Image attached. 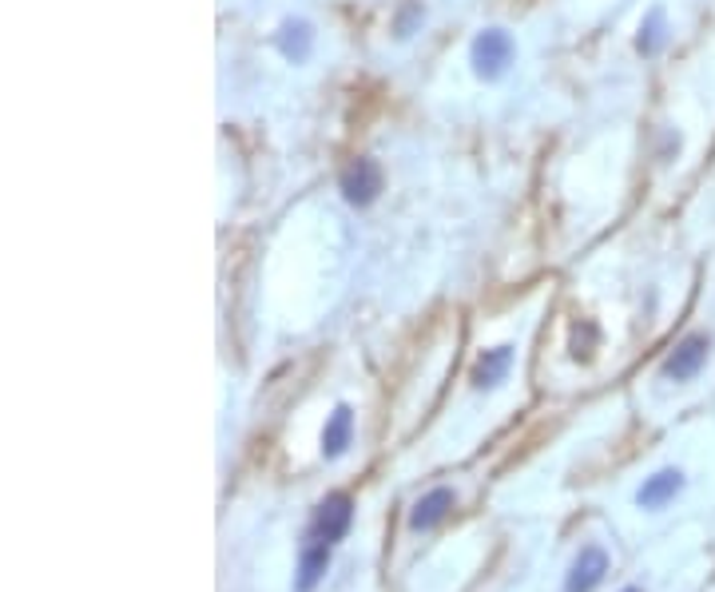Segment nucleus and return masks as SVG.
<instances>
[{
	"label": "nucleus",
	"instance_id": "nucleus-14",
	"mask_svg": "<svg viewBox=\"0 0 715 592\" xmlns=\"http://www.w3.org/2000/svg\"><path fill=\"white\" fill-rule=\"evenodd\" d=\"M620 592H640V589H636V584H628V589H620Z\"/></svg>",
	"mask_w": 715,
	"mask_h": 592
},
{
	"label": "nucleus",
	"instance_id": "nucleus-9",
	"mask_svg": "<svg viewBox=\"0 0 715 592\" xmlns=\"http://www.w3.org/2000/svg\"><path fill=\"white\" fill-rule=\"evenodd\" d=\"M513 358H517L513 346H493V351H485L474 363V370H469L474 390H497V386L509 378V370H513Z\"/></svg>",
	"mask_w": 715,
	"mask_h": 592
},
{
	"label": "nucleus",
	"instance_id": "nucleus-2",
	"mask_svg": "<svg viewBox=\"0 0 715 592\" xmlns=\"http://www.w3.org/2000/svg\"><path fill=\"white\" fill-rule=\"evenodd\" d=\"M707 358H712V334H707V330H692V334H683V339L668 351V358H664V366H660V378L676 386L692 382V378H700Z\"/></svg>",
	"mask_w": 715,
	"mask_h": 592
},
{
	"label": "nucleus",
	"instance_id": "nucleus-1",
	"mask_svg": "<svg viewBox=\"0 0 715 592\" xmlns=\"http://www.w3.org/2000/svg\"><path fill=\"white\" fill-rule=\"evenodd\" d=\"M513 60H517V45L505 28H481L469 45V64L481 80H501Z\"/></svg>",
	"mask_w": 715,
	"mask_h": 592
},
{
	"label": "nucleus",
	"instance_id": "nucleus-10",
	"mask_svg": "<svg viewBox=\"0 0 715 592\" xmlns=\"http://www.w3.org/2000/svg\"><path fill=\"white\" fill-rule=\"evenodd\" d=\"M668 40H671L668 9H664V4H652L636 28V52L644 56V60H652V56H660L664 48H668Z\"/></svg>",
	"mask_w": 715,
	"mask_h": 592
},
{
	"label": "nucleus",
	"instance_id": "nucleus-6",
	"mask_svg": "<svg viewBox=\"0 0 715 592\" xmlns=\"http://www.w3.org/2000/svg\"><path fill=\"white\" fill-rule=\"evenodd\" d=\"M275 45L290 64H307L310 52H314V24H310L307 16H286V21L278 24Z\"/></svg>",
	"mask_w": 715,
	"mask_h": 592
},
{
	"label": "nucleus",
	"instance_id": "nucleus-11",
	"mask_svg": "<svg viewBox=\"0 0 715 592\" xmlns=\"http://www.w3.org/2000/svg\"><path fill=\"white\" fill-rule=\"evenodd\" d=\"M331 548L322 541H302V553H298V577H295V592H314L319 581L331 569Z\"/></svg>",
	"mask_w": 715,
	"mask_h": 592
},
{
	"label": "nucleus",
	"instance_id": "nucleus-7",
	"mask_svg": "<svg viewBox=\"0 0 715 592\" xmlns=\"http://www.w3.org/2000/svg\"><path fill=\"white\" fill-rule=\"evenodd\" d=\"M683 494V470L668 465V470H656L652 477H644V485L636 489V505L640 509H664L668 501Z\"/></svg>",
	"mask_w": 715,
	"mask_h": 592
},
{
	"label": "nucleus",
	"instance_id": "nucleus-4",
	"mask_svg": "<svg viewBox=\"0 0 715 592\" xmlns=\"http://www.w3.org/2000/svg\"><path fill=\"white\" fill-rule=\"evenodd\" d=\"M382 187H385L382 164H378V159H366V155L350 159V164L342 167V176H338V191H342V199H346L350 208H370V203H378Z\"/></svg>",
	"mask_w": 715,
	"mask_h": 592
},
{
	"label": "nucleus",
	"instance_id": "nucleus-8",
	"mask_svg": "<svg viewBox=\"0 0 715 592\" xmlns=\"http://www.w3.org/2000/svg\"><path fill=\"white\" fill-rule=\"evenodd\" d=\"M457 509V494L453 489H445V485H438V489H429L426 497H421L414 509H409V529H418V533H429V529H438L445 517Z\"/></svg>",
	"mask_w": 715,
	"mask_h": 592
},
{
	"label": "nucleus",
	"instance_id": "nucleus-12",
	"mask_svg": "<svg viewBox=\"0 0 715 592\" xmlns=\"http://www.w3.org/2000/svg\"><path fill=\"white\" fill-rule=\"evenodd\" d=\"M350 441H354V410L346 402H338L334 414L326 417V429H322V458L338 461L342 453L350 450Z\"/></svg>",
	"mask_w": 715,
	"mask_h": 592
},
{
	"label": "nucleus",
	"instance_id": "nucleus-13",
	"mask_svg": "<svg viewBox=\"0 0 715 592\" xmlns=\"http://www.w3.org/2000/svg\"><path fill=\"white\" fill-rule=\"evenodd\" d=\"M421 24H426V9H421V0H406V4L397 9V16H394V36H397V40H409Z\"/></svg>",
	"mask_w": 715,
	"mask_h": 592
},
{
	"label": "nucleus",
	"instance_id": "nucleus-5",
	"mask_svg": "<svg viewBox=\"0 0 715 592\" xmlns=\"http://www.w3.org/2000/svg\"><path fill=\"white\" fill-rule=\"evenodd\" d=\"M605 577H608V553L600 545H584L581 557L572 560L569 577H564V592H593Z\"/></svg>",
	"mask_w": 715,
	"mask_h": 592
},
{
	"label": "nucleus",
	"instance_id": "nucleus-3",
	"mask_svg": "<svg viewBox=\"0 0 715 592\" xmlns=\"http://www.w3.org/2000/svg\"><path fill=\"white\" fill-rule=\"evenodd\" d=\"M354 525V497L350 494H326L310 517V529L302 541H322V545H338Z\"/></svg>",
	"mask_w": 715,
	"mask_h": 592
}]
</instances>
